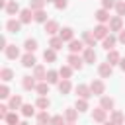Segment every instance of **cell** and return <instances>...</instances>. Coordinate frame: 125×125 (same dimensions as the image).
<instances>
[{"label": "cell", "mask_w": 125, "mask_h": 125, "mask_svg": "<svg viewBox=\"0 0 125 125\" xmlns=\"http://www.w3.org/2000/svg\"><path fill=\"white\" fill-rule=\"evenodd\" d=\"M102 125H115V123H111V121H104Z\"/></svg>", "instance_id": "50"}, {"label": "cell", "mask_w": 125, "mask_h": 125, "mask_svg": "<svg viewBox=\"0 0 125 125\" xmlns=\"http://www.w3.org/2000/svg\"><path fill=\"white\" fill-rule=\"evenodd\" d=\"M78 113H80V111H78L76 107H66V109H64V119H66V121H72V123H76V119H78Z\"/></svg>", "instance_id": "25"}, {"label": "cell", "mask_w": 125, "mask_h": 125, "mask_svg": "<svg viewBox=\"0 0 125 125\" xmlns=\"http://www.w3.org/2000/svg\"><path fill=\"white\" fill-rule=\"evenodd\" d=\"M82 59H84V62H88V64H94V62L98 61V55H96L94 47H86V49L82 51Z\"/></svg>", "instance_id": "5"}, {"label": "cell", "mask_w": 125, "mask_h": 125, "mask_svg": "<svg viewBox=\"0 0 125 125\" xmlns=\"http://www.w3.org/2000/svg\"><path fill=\"white\" fill-rule=\"evenodd\" d=\"M35 107H37V105L23 104V105H21V115H23V117H31V115H35Z\"/></svg>", "instance_id": "36"}, {"label": "cell", "mask_w": 125, "mask_h": 125, "mask_svg": "<svg viewBox=\"0 0 125 125\" xmlns=\"http://www.w3.org/2000/svg\"><path fill=\"white\" fill-rule=\"evenodd\" d=\"M0 78H2V82H10V80L14 78V70L8 68V66H4V68L0 70Z\"/></svg>", "instance_id": "34"}, {"label": "cell", "mask_w": 125, "mask_h": 125, "mask_svg": "<svg viewBox=\"0 0 125 125\" xmlns=\"http://www.w3.org/2000/svg\"><path fill=\"white\" fill-rule=\"evenodd\" d=\"M8 105H10V109H12V111H16V109H21V105H23V98H21L20 94H14V96H10V100H8Z\"/></svg>", "instance_id": "9"}, {"label": "cell", "mask_w": 125, "mask_h": 125, "mask_svg": "<svg viewBox=\"0 0 125 125\" xmlns=\"http://www.w3.org/2000/svg\"><path fill=\"white\" fill-rule=\"evenodd\" d=\"M66 62H68L74 70H82V66H84V59H82L78 53H70V55L66 57Z\"/></svg>", "instance_id": "1"}, {"label": "cell", "mask_w": 125, "mask_h": 125, "mask_svg": "<svg viewBox=\"0 0 125 125\" xmlns=\"http://www.w3.org/2000/svg\"><path fill=\"white\" fill-rule=\"evenodd\" d=\"M21 25H23V23L20 21V18H18V20H16V18H10V20L6 21V29H8L10 33H18V31L21 29Z\"/></svg>", "instance_id": "10"}, {"label": "cell", "mask_w": 125, "mask_h": 125, "mask_svg": "<svg viewBox=\"0 0 125 125\" xmlns=\"http://www.w3.org/2000/svg\"><path fill=\"white\" fill-rule=\"evenodd\" d=\"M62 39L59 37V35H51V39H49V47L51 49H55V51H59V49H62Z\"/></svg>", "instance_id": "29"}, {"label": "cell", "mask_w": 125, "mask_h": 125, "mask_svg": "<svg viewBox=\"0 0 125 125\" xmlns=\"http://www.w3.org/2000/svg\"><path fill=\"white\" fill-rule=\"evenodd\" d=\"M109 33H111V31H109V25H105V23H98V25L94 27V35H96V39H105Z\"/></svg>", "instance_id": "4"}, {"label": "cell", "mask_w": 125, "mask_h": 125, "mask_svg": "<svg viewBox=\"0 0 125 125\" xmlns=\"http://www.w3.org/2000/svg\"><path fill=\"white\" fill-rule=\"evenodd\" d=\"M84 49H86V45H84L82 39H72V41L68 43V51H70V53H80V51H84Z\"/></svg>", "instance_id": "16"}, {"label": "cell", "mask_w": 125, "mask_h": 125, "mask_svg": "<svg viewBox=\"0 0 125 125\" xmlns=\"http://www.w3.org/2000/svg\"><path fill=\"white\" fill-rule=\"evenodd\" d=\"M33 76H35L37 82L45 80V78H47V68H45L43 64H35V66H33Z\"/></svg>", "instance_id": "17"}, {"label": "cell", "mask_w": 125, "mask_h": 125, "mask_svg": "<svg viewBox=\"0 0 125 125\" xmlns=\"http://www.w3.org/2000/svg\"><path fill=\"white\" fill-rule=\"evenodd\" d=\"M109 64H119V61H121V55H119V51H115V49H111V51H107V59H105Z\"/></svg>", "instance_id": "26"}, {"label": "cell", "mask_w": 125, "mask_h": 125, "mask_svg": "<svg viewBox=\"0 0 125 125\" xmlns=\"http://www.w3.org/2000/svg\"><path fill=\"white\" fill-rule=\"evenodd\" d=\"M98 74H100V78H109V76L113 74V64H109L107 61H105V62H100Z\"/></svg>", "instance_id": "2"}, {"label": "cell", "mask_w": 125, "mask_h": 125, "mask_svg": "<svg viewBox=\"0 0 125 125\" xmlns=\"http://www.w3.org/2000/svg\"><path fill=\"white\" fill-rule=\"evenodd\" d=\"M0 98H2V100L10 98V88H8L6 84H2V86H0Z\"/></svg>", "instance_id": "44"}, {"label": "cell", "mask_w": 125, "mask_h": 125, "mask_svg": "<svg viewBox=\"0 0 125 125\" xmlns=\"http://www.w3.org/2000/svg\"><path fill=\"white\" fill-rule=\"evenodd\" d=\"M43 6H45V0H29V8H31L33 12L43 10Z\"/></svg>", "instance_id": "41"}, {"label": "cell", "mask_w": 125, "mask_h": 125, "mask_svg": "<svg viewBox=\"0 0 125 125\" xmlns=\"http://www.w3.org/2000/svg\"><path fill=\"white\" fill-rule=\"evenodd\" d=\"M6 125H18L20 123V115H18V111H10L8 115H6Z\"/></svg>", "instance_id": "37"}, {"label": "cell", "mask_w": 125, "mask_h": 125, "mask_svg": "<svg viewBox=\"0 0 125 125\" xmlns=\"http://www.w3.org/2000/svg\"><path fill=\"white\" fill-rule=\"evenodd\" d=\"M109 121L115 123V125H123L125 123V113L119 111V109H113V111H109Z\"/></svg>", "instance_id": "11"}, {"label": "cell", "mask_w": 125, "mask_h": 125, "mask_svg": "<svg viewBox=\"0 0 125 125\" xmlns=\"http://www.w3.org/2000/svg\"><path fill=\"white\" fill-rule=\"evenodd\" d=\"M94 18L98 20V23H109V20H111V16H109V10H105V8H100V10H96V12H94Z\"/></svg>", "instance_id": "3"}, {"label": "cell", "mask_w": 125, "mask_h": 125, "mask_svg": "<svg viewBox=\"0 0 125 125\" xmlns=\"http://www.w3.org/2000/svg\"><path fill=\"white\" fill-rule=\"evenodd\" d=\"M21 64H23L25 68H33V66L37 64V61H35L33 53H25V55L21 57Z\"/></svg>", "instance_id": "22"}, {"label": "cell", "mask_w": 125, "mask_h": 125, "mask_svg": "<svg viewBox=\"0 0 125 125\" xmlns=\"http://www.w3.org/2000/svg\"><path fill=\"white\" fill-rule=\"evenodd\" d=\"M117 41H119V43H123V45H125V27H123V29H121V31H119V35H117Z\"/></svg>", "instance_id": "47"}, {"label": "cell", "mask_w": 125, "mask_h": 125, "mask_svg": "<svg viewBox=\"0 0 125 125\" xmlns=\"http://www.w3.org/2000/svg\"><path fill=\"white\" fill-rule=\"evenodd\" d=\"M119 66H121V70L125 72V59H123V57H121V61H119Z\"/></svg>", "instance_id": "49"}, {"label": "cell", "mask_w": 125, "mask_h": 125, "mask_svg": "<svg viewBox=\"0 0 125 125\" xmlns=\"http://www.w3.org/2000/svg\"><path fill=\"white\" fill-rule=\"evenodd\" d=\"M61 31V27H59V21H55V20H49L47 23H45V33H49V35H57Z\"/></svg>", "instance_id": "18"}, {"label": "cell", "mask_w": 125, "mask_h": 125, "mask_svg": "<svg viewBox=\"0 0 125 125\" xmlns=\"http://www.w3.org/2000/svg\"><path fill=\"white\" fill-rule=\"evenodd\" d=\"M43 59H45V62H55L57 61V51L55 49H45V53H43Z\"/></svg>", "instance_id": "33"}, {"label": "cell", "mask_w": 125, "mask_h": 125, "mask_svg": "<svg viewBox=\"0 0 125 125\" xmlns=\"http://www.w3.org/2000/svg\"><path fill=\"white\" fill-rule=\"evenodd\" d=\"M4 53H6L8 59H18V57H20V49H18L16 45H8V47L4 49Z\"/></svg>", "instance_id": "31"}, {"label": "cell", "mask_w": 125, "mask_h": 125, "mask_svg": "<svg viewBox=\"0 0 125 125\" xmlns=\"http://www.w3.org/2000/svg\"><path fill=\"white\" fill-rule=\"evenodd\" d=\"M59 37H61L64 43H70V41L74 39V29H72V27H62V29L59 31Z\"/></svg>", "instance_id": "15"}, {"label": "cell", "mask_w": 125, "mask_h": 125, "mask_svg": "<svg viewBox=\"0 0 125 125\" xmlns=\"http://www.w3.org/2000/svg\"><path fill=\"white\" fill-rule=\"evenodd\" d=\"M82 41H84V45H86V47H96V41H98V39H96V35H94V33L84 31V33H82Z\"/></svg>", "instance_id": "24"}, {"label": "cell", "mask_w": 125, "mask_h": 125, "mask_svg": "<svg viewBox=\"0 0 125 125\" xmlns=\"http://www.w3.org/2000/svg\"><path fill=\"white\" fill-rule=\"evenodd\" d=\"M4 12H6L8 16H16V14H20L21 10H20V4H18L16 0H8V4H6V8H4Z\"/></svg>", "instance_id": "14"}, {"label": "cell", "mask_w": 125, "mask_h": 125, "mask_svg": "<svg viewBox=\"0 0 125 125\" xmlns=\"http://www.w3.org/2000/svg\"><path fill=\"white\" fill-rule=\"evenodd\" d=\"M49 84H59L61 82V74L59 70H47V78H45Z\"/></svg>", "instance_id": "30"}, {"label": "cell", "mask_w": 125, "mask_h": 125, "mask_svg": "<svg viewBox=\"0 0 125 125\" xmlns=\"http://www.w3.org/2000/svg\"><path fill=\"white\" fill-rule=\"evenodd\" d=\"M74 90H76V96H78V98H84V100H90V98L94 96V94H92V88L86 86V84H78Z\"/></svg>", "instance_id": "7"}, {"label": "cell", "mask_w": 125, "mask_h": 125, "mask_svg": "<svg viewBox=\"0 0 125 125\" xmlns=\"http://www.w3.org/2000/svg\"><path fill=\"white\" fill-rule=\"evenodd\" d=\"M31 20H33V10L31 8H23L20 12V21L21 23H31Z\"/></svg>", "instance_id": "21"}, {"label": "cell", "mask_w": 125, "mask_h": 125, "mask_svg": "<svg viewBox=\"0 0 125 125\" xmlns=\"http://www.w3.org/2000/svg\"><path fill=\"white\" fill-rule=\"evenodd\" d=\"M6 47H8V41H6V37L2 35V37H0V49H6Z\"/></svg>", "instance_id": "48"}, {"label": "cell", "mask_w": 125, "mask_h": 125, "mask_svg": "<svg viewBox=\"0 0 125 125\" xmlns=\"http://www.w3.org/2000/svg\"><path fill=\"white\" fill-rule=\"evenodd\" d=\"M117 43H119V41H117V37H115V35H111V33H109L105 39H102V47H104L105 51L115 49V45H117Z\"/></svg>", "instance_id": "13"}, {"label": "cell", "mask_w": 125, "mask_h": 125, "mask_svg": "<svg viewBox=\"0 0 125 125\" xmlns=\"http://www.w3.org/2000/svg\"><path fill=\"white\" fill-rule=\"evenodd\" d=\"M115 0H102V8H105V10H111V8H115Z\"/></svg>", "instance_id": "46"}, {"label": "cell", "mask_w": 125, "mask_h": 125, "mask_svg": "<svg viewBox=\"0 0 125 125\" xmlns=\"http://www.w3.org/2000/svg\"><path fill=\"white\" fill-rule=\"evenodd\" d=\"M37 125H43V123H37Z\"/></svg>", "instance_id": "54"}, {"label": "cell", "mask_w": 125, "mask_h": 125, "mask_svg": "<svg viewBox=\"0 0 125 125\" xmlns=\"http://www.w3.org/2000/svg\"><path fill=\"white\" fill-rule=\"evenodd\" d=\"M90 88H92V94H94V96H104V92H105V84H104L100 78L92 80V82H90Z\"/></svg>", "instance_id": "6"}, {"label": "cell", "mask_w": 125, "mask_h": 125, "mask_svg": "<svg viewBox=\"0 0 125 125\" xmlns=\"http://www.w3.org/2000/svg\"><path fill=\"white\" fill-rule=\"evenodd\" d=\"M35 105H37L39 109H49V105H51V100H49L47 96H39V98H37V102H35Z\"/></svg>", "instance_id": "35"}, {"label": "cell", "mask_w": 125, "mask_h": 125, "mask_svg": "<svg viewBox=\"0 0 125 125\" xmlns=\"http://www.w3.org/2000/svg\"><path fill=\"white\" fill-rule=\"evenodd\" d=\"M115 12H117V16H121V18L125 16V2H123V0H119V2L115 4Z\"/></svg>", "instance_id": "43"}, {"label": "cell", "mask_w": 125, "mask_h": 125, "mask_svg": "<svg viewBox=\"0 0 125 125\" xmlns=\"http://www.w3.org/2000/svg\"><path fill=\"white\" fill-rule=\"evenodd\" d=\"M45 2H55V0H45Z\"/></svg>", "instance_id": "53"}, {"label": "cell", "mask_w": 125, "mask_h": 125, "mask_svg": "<svg viewBox=\"0 0 125 125\" xmlns=\"http://www.w3.org/2000/svg\"><path fill=\"white\" fill-rule=\"evenodd\" d=\"M100 105H102L104 109H107V111H113L115 102H113V98H109V96H100Z\"/></svg>", "instance_id": "23"}, {"label": "cell", "mask_w": 125, "mask_h": 125, "mask_svg": "<svg viewBox=\"0 0 125 125\" xmlns=\"http://www.w3.org/2000/svg\"><path fill=\"white\" fill-rule=\"evenodd\" d=\"M21 86H23V90H35V86H37L35 76H33V74H31V76H23V78H21Z\"/></svg>", "instance_id": "19"}, {"label": "cell", "mask_w": 125, "mask_h": 125, "mask_svg": "<svg viewBox=\"0 0 125 125\" xmlns=\"http://www.w3.org/2000/svg\"><path fill=\"white\" fill-rule=\"evenodd\" d=\"M59 92L62 94V96H66V94H70V90H72V84H70V78H62L59 84Z\"/></svg>", "instance_id": "20"}, {"label": "cell", "mask_w": 125, "mask_h": 125, "mask_svg": "<svg viewBox=\"0 0 125 125\" xmlns=\"http://www.w3.org/2000/svg\"><path fill=\"white\" fill-rule=\"evenodd\" d=\"M107 25H109V31H121L123 29V18L121 16H113Z\"/></svg>", "instance_id": "12"}, {"label": "cell", "mask_w": 125, "mask_h": 125, "mask_svg": "<svg viewBox=\"0 0 125 125\" xmlns=\"http://www.w3.org/2000/svg\"><path fill=\"white\" fill-rule=\"evenodd\" d=\"M72 70H74V68H72L70 64H62V66L59 68V74H61V78H70V76H72Z\"/></svg>", "instance_id": "39"}, {"label": "cell", "mask_w": 125, "mask_h": 125, "mask_svg": "<svg viewBox=\"0 0 125 125\" xmlns=\"http://www.w3.org/2000/svg\"><path fill=\"white\" fill-rule=\"evenodd\" d=\"M64 125H74V123H72V121H66V123H64Z\"/></svg>", "instance_id": "52"}, {"label": "cell", "mask_w": 125, "mask_h": 125, "mask_svg": "<svg viewBox=\"0 0 125 125\" xmlns=\"http://www.w3.org/2000/svg\"><path fill=\"white\" fill-rule=\"evenodd\" d=\"M23 49H25V53H35L37 51V41L35 39H25Z\"/></svg>", "instance_id": "38"}, {"label": "cell", "mask_w": 125, "mask_h": 125, "mask_svg": "<svg viewBox=\"0 0 125 125\" xmlns=\"http://www.w3.org/2000/svg\"><path fill=\"white\" fill-rule=\"evenodd\" d=\"M74 107H76L80 113H82V111H86V109H88V100H84V98H78V100H76V104H74Z\"/></svg>", "instance_id": "40"}, {"label": "cell", "mask_w": 125, "mask_h": 125, "mask_svg": "<svg viewBox=\"0 0 125 125\" xmlns=\"http://www.w3.org/2000/svg\"><path fill=\"white\" fill-rule=\"evenodd\" d=\"M37 123H43V125H51V115L47 113V109H41L37 113Z\"/></svg>", "instance_id": "32"}, {"label": "cell", "mask_w": 125, "mask_h": 125, "mask_svg": "<svg viewBox=\"0 0 125 125\" xmlns=\"http://www.w3.org/2000/svg\"><path fill=\"white\" fill-rule=\"evenodd\" d=\"M49 82L47 80H41V82H37V86H35V92L39 94V96H47L49 94Z\"/></svg>", "instance_id": "27"}, {"label": "cell", "mask_w": 125, "mask_h": 125, "mask_svg": "<svg viewBox=\"0 0 125 125\" xmlns=\"http://www.w3.org/2000/svg\"><path fill=\"white\" fill-rule=\"evenodd\" d=\"M53 4H55V8H57V10H64V8L68 6V0H55Z\"/></svg>", "instance_id": "45"}, {"label": "cell", "mask_w": 125, "mask_h": 125, "mask_svg": "<svg viewBox=\"0 0 125 125\" xmlns=\"http://www.w3.org/2000/svg\"><path fill=\"white\" fill-rule=\"evenodd\" d=\"M18 125H29V123H27V121H20Z\"/></svg>", "instance_id": "51"}, {"label": "cell", "mask_w": 125, "mask_h": 125, "mask_svg": "<svg viewBox=\"0 0 125 125\" xmlns=\"http://www.w3.org/2000/svg\"><path fill=\"white\" fill-rule=\"evenodd\" d=\"M92 119H94V121H98V123L107 121V109H104L102 105H100V107H96V109H92Z\"/></svg>", "instance_id": "8"}, {"label": "cell", "mask_w": 125, "mask_h": 125, "mask_svg": "<svg viewBox=\"0 0 125 125\" xmlns=\"http://www.w3.org/2000/svg\"><path fill=\"white\" fill-rule=\"evenodd\" d=\"M64 123H66L64 115H53L51 117V125H64Z\"/></svg>", "instance_id": "42"}, {"label": "cell", "mask_w": 125, "mask_h": 125, "mask_svg": "<svg viewBox=\"0 0 125 125\" xmlns=\"http://www.w3.org/2000/svg\"><path fill=\"white\" fill-rule=\"evenodd\" d=\"M33 21H37V23H47V21H49L47 12H45V10H37V12H33Z\"/></svg>", "instance_id": "28"}]
</instances>
